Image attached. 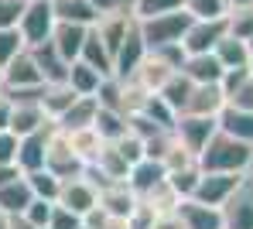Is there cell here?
<instances>
[{
  "label": "cell",
  "mask_w": 253,
  "mask_h": 229,
  "mask_svg": "<svg viewBox=\"0 0 253 229\" xmlns=\"http://www.w3.org/2000/svg\"><path fill=\"white\" fill-rule=\"evenodd\" d=\"M31 198H35V191H31L24 175L14 182H3L0 185V216H21L31 205Z\"/></svg>",
  "instance_id": "ffe728a7"
},
{
  "label": "cell",
  "mask_w": 253,
  "mask_h": 229,
  "mask_svg": "<svg viewBox=\"0 0 253 229\" xmlns=\"http://www.w3.org/2000/svg\"><path fill=\"white\" fill-rule=\"evenodd\" d=\"M31 55H35L38 69H42V79L48 82V86H51V82H69V65H72V62H65L51 41L35 45V48H31Z\"/></svg>",
  "instance_id": "e0dca14e"
},
{
  "label": "cell",
  "mask_w": 253,
  "mask_h": 229,
  "mask_svg": "<svg viewBox=\"0 0 253 229\" xmlns=\"http://www.w3.org/2000/svg\"><path fill=\"white\" fill-rule=\"evenodd\" d=\"M226 21H229V35H236L243 41L253 38V7H229Z\"/></svg>",
  "instance_id": "d590c367"
},
{
  "label": "cell",
  "mask_w": 253,
  "mask_h": 229,
  "mask_svg": "<svg viewBox=\"0 0 253 229\" xmlns=\"http://www.w3.org/2000/svg\"><path fill=\"white\" fill-rule=\"evenodd\" d=\"M192 21H195V17H192L185 7H178V10H168V14L144 17V21H137V24H140L144 45H147V51H151V48H161V45H171V41H181V38H185V31L192 28Z\"/></svg>",
  "instance_id": "7a4b0ae2"
},
{
  "label": "cell",
  "mask_w": 253,
  "mask_h": 229,
  "mask_svg": "<svg viewBox=\"0 0 253 229\" xmlns=\"http://www.w3.org/2000/svg\"><path fill=\"white\" fill-rule=\"evenodd\" d=\"M229 35V21L226 17H195L192 28L185 31L181 45L188 55H202V51H215V45Z\"/></svg>",
  "instance_id": "52a82bcc"
},
{
  "label": "cell",
  "mask_w": 253,
  "mask_h": 229,
  "mask_svg": "<svg viewBox=\"0 0 253 229\" xmlns=\"http://www.w3.org/2000/svg\"><path fill=\"white\" fill-rule=\"evenodd\" d=\"M154 219H158V212H154L147 202H137L133 212L126 216V229H151V226H154Z\"/></svg>",
  "instance_id": "f6af8a7d"
},
{
  "label": "cell",
  "mask_w": 253,
  "mask_h": 229,
  "mask_svg": "<svg viewBox=\"0 0 253 229\" xmlns=\"http://www.w3.org/2000/svg\"><path fill=\"white\" fill-rule=\"evenodd\" d=\"M215 120H219V130H226V134H233V137L253 144V110H240V106H229V103H226Z\"/></svg>",
  "instance_id": "d4e9b609"
},
{
  "label": "cell",
  "mask_w": 253,
  "mask_h": 229,
  "mask_svg": "<svg viewBox=\"0 0 253 229\" xmlns=\"http://www.w3.org/2000/svg\"><path fill=\"white\" fill-rule=\"evenodd\" d=\"M140 202H147V205H151V209L161 216V212H174V209L181 205V195H178V191L168 185V178H165V182L154 185L147 195H140Z\"/></svg>",
  "instance_id": "836d02e7"
},
{
  "label": "cell",
  "mask_w": 253,
  "mask_h": 229,
  "mask_svg": "<svg viewBox=\"0 0 253 229\" xmlns=\"http://www.w3.org/2000/svg\"><path fill=\"white\" fill-rule=\"evenodd\" d=\"M199 178H202V168H199V161H192V164H181V168H171L168 171V185L181 195V198H192L195 195V188H199Z\"/></svg>",
  "instance_id": "1f68e13d"
},
{
  "label": "cell",
  "mask_w": 253,
  "mask_h": 229,
  "mask_svg": "<svg viewBox=\"0 0 253 229\" xmlns=\"http://www.w3.org/2000/svg\"><path fill=\"white\" fill-rule=\"evenodd\" d=\"M247 45H250V51H253V38H250V41H247Z\"/></svg>",
  "instance_id": "11a10c76"
},
{
  "label": "cell",
  "mask_w": 253,
  "mask_h": 229,
  "mask_svg": "<svg viewBox=\"0 0 253 229\" xmlns=\"http://www.w3.org/2000/svg\"><path fill=\"white\" fill-rule=\"evenodd\" d=\"M0 229H3V223H0Z\"/></svg>",
  "instance_id": "94428289"
},
{
  "label": "cell",
  "mask_w": 253,
  "mask_h": 229,
  "mask_svg": "<svg viewBox=\"0 0 253 229\" xmlns=\"http://www.w3.org/2000/svg\"><path fill=\"white\" fill-rule=\"evenodd\" d=\"M185 10L192 17H226L229 3L226 0H185Z\"/></svg>",
  "instance_id": "f35d334b"
},
{
  "label": "cell",
  "mask_w": 253,
  "mask_h": 229,
  "mask_svg": "<svg viewBox=\"0 0 253 229\" xmlns=\"http://www.w3.org/2000/svg\"><path fill=\"white\" fill-rule=\"evenodd\" d=\"M58 205H65V209L85 216L92 205H99V185L92 182L89 175L65 178V182H62V191H58Z\"/></svg>",
  "instance_id": "30bf717a"
},
{
  "label": "cell",
  "mask_w": 253,
  "mask_h": 229,
  "mask_svg": "<svg viewBox=\"0 0 253 229\" xmlns=\"http://www.w3.org/2000/svg\"><path fill=\"white\" fill-rule=\"evenodd\" d=\"M0 164H17V134L0 130Z\"/></svg>",
  "instance_id": "7dc6e473"
},
{
  "label": "cell",
  "mask_w": 253,
  "mask_h": 229,
  "mask_svg": "<svg viewBox=\"0 0 253 229\" xmlns=\"http://www.w3.org/2000/svg\"><path fill=\"white\" fill-rule=\"evenodd\" d=\"M243 175H236V171H202V178H199V188H195V202H206V205H222L229 195H233V188L240 185Z\"/></svg>",
  "instance_id": "8fae6325"
},
{
  "label": "cell",
  "mask_w": 253,
  "mask_h": 229,
  "mask_svg": "<svg viewBox=\"0 0 253 229\" xmlns=\"http://www.w3.org/2000/svg\"><path fill=\"white\" fill-rule=\"evenodd\" d=\"M151 229H185V223H181V216H178V209H174V212H161Z\"/></svg>",
  "instance_id": "681fc988"
},
{
  "label": "cell",
  "mask_w": 253,
  "mask_h": 229,
  "mask_svg": "<svg viewBox=\"0 0 253 229\" xmlns=\"http://www.w3.org/2000/svg\"><path fill=\"white\" fill-rule=\"evenodd\" d=\"M0 223H3V216H0Z\"/></svg>",
  "instance_id": "91938a15"
},
{
  "label": "cell",
  "mask_w": 253,
  "mask_h": 229,
  "mask_svg": "<svg viewBox=\"0 0 253 229\" xmlns=\"http://www.w3.org/2000/svg\"><path fill=\"white\" fill-rule=\"evenodd\" d=\"M21 48H28V45H24V38H21L17 28H0V69H3Z\"/></svg>",
  "instance_id": "74e56055"
},
{
  "label": "cell",
  "mask_w": 253,
  "mask_h": 229,
  "mask_svg": "<svg viewBox=\"0 0 253 229\" xmlns=\"http://www.w3.org/2000/svg\"><path fill=\"white\" fill-rule=\"evenodd\" d=\"M250 72H253V55H250Z\"/></svg>",
  "instance_id": "9f6ffc18"
},
{
  "label": "cell",
  "mask_w": 253,
  "mask_h": 229,
  "mask_svg": "<svg viewBox=\"0 0 253 229\" xmlns=\"http://www.w3.org/2000/svg\"><path fill=\"white\" fill-rule=\"evenodd\" d=\"M103 79H106V76H99L92 65H85L83 58H76V62L69 65V86L79 92V96H96V89H99Z\"/></svg>",
  "instance_id": "f546056e"
},
{
  "label": "cell",
  "mask_w": 253,
  "mask_h": 229,
  "mask_svg": "<svg viewBox=\"0 0 253 229\" xmlns=\"http://www.w3.org/2000/svg\"><path fill=\"white\" fill-rule=\"evenodd\" d=\"M137 202H140V195L130 188V182H106V185H99V205H103L110 216H117V219H126V216L133 212Z\"/></svg>",
  "instance_id": "4fadbf2b"
},
{
  "label": "cell",
  "mask_w": 253,
  "mask_h": 229,
  "mask_svg": "<svg viewBox=\"0 0 253 229\" xmlns=\"http://www.w3.org/2000/svg\"><path fill=\"white\" fill-rule=\"evenodd\" d=\"M44 229H48V226H44Z\"/></svg>",
  "instance_id": "e7e4bbea"
},
{
  "label": "cell",
  "mask_w": 253,
  "mask_h": 229,
  "mask_svg": "<svg viewBox=\"0 0 253 229\" xmlns=\"http://www.w3.org/2000/svg\"><path fill=\"white\" fill-rule=\"evenodd\" d=\"M83 58L85 65H92L99 76H113V51L106 48V41L99 38V31H96V24L85 31V41H83Z\"/></svg>",
  "instance_id": "603a6c76"
},
{
  "label": "cell",
  "mask_w": 253,
  "mask_h": 229,
  "mask_svg": "<svg viewBox=\"0 0 253 229\" xmlns=\"http://www.w3.org/2000/svg\"><path fill=\"white\" fill-rule=\"evenodd\" d=\"M178 216H181L185 229H222V212L215 205L195 202V198H181Z\"/></svg>",
  "instance_id": "ac0fdd59"
},
{
  "label": "cell",
  "mask_w": 253,
  "mask_h": 229,
  "mask_svg": "<svg viewBox=\"0 0 253 229\" xmlns=\"http://www.w3.org/2000/svg\"><path fill=\"white\" fill-rule=\"evenodd\" d=\"M199 168L202 171H236V175H247L253 168V144L233 137L226 130H215L212 140L199 154Z\"/></svg>",
  "instance_id": "6da1fadb"
},
{
  "label": "cell",
  "mask_w": 253,
  "mask_h": 229,
  "mask_svg": "<svg viewBox=\"0 0 253 229\" xmlns=\"http://www.w3.org/2000/svg\"><path fill=\"white\" fill-rule=\"evenodd\" d=\"M96 110H99V103H96V96H79L58 120H55V127L58 130H65V134H72V130H83V127H92V120H96Z\"/></svg>",
  "instance_id": "7402d4cb"
},
{
  "label": "cell",
  "mask_w": 253,
  "mask_h": 229,
  "mask_svg": "<svg viewBox=\"0 0 253 229\" xmlns=\"http://www.w3.org/2000/svg\"><path fill=\"white\" fill-rule=\"evenodd\" d=\"M79 226H83V216L55 202V209H51V219H48V229H79Z\"/></svg>",
  "instance_id": "b9f144b4"
},
{
  "label": "cell",
  "mask_w": 253,
  "mask_h": 229,
  "mask_svg": "<svg viewBox=\"0 0 253 229\" xmlns=\"http://www.w3.org/2000/svg\"><path fill=\"white\" fill-rule=\"evenodd\" d=\"M92 127L99 130V137H103V140H117V137H124V134H126V113H124V110L99 106Z\"/></svg>",
  "instance_id": "4dcf8cb0"
},
{
  "label": "cell",
  "mask_w": 253,
  "mask_h": 229,
  "mask_svg": "<svg viewBox=\"0 0 253 229\" xmlns=\"http://www.w3.org/2000/svg\"><path fill=\"white\" fill-rule=\"evenodd\" d=\"M79 99V92L72 89L69 82H51V86H44V96H42V106H44V113L51 116V120H58L72 103Z\"/></svg>",
  "instance_id": "83f0119b"
},
{
  "label": "cell",
  "mask_w": 253,
  "mask_h": 229,
  "mask_svg": "<svg viewBox=\"0 0 253 229\" xmlns=\"http://www.w3.org/2000/svg\"><path fill=\"white\" fill-rule=\"evenodd\" d=\"M174 72H178V69L165 65L158 55H151V51H147V58L140 62V69L133 72V82H137V86H144L147 92H158V89H161V86L171 79V76H174Z\"/></svg>",
  "instance_id": "cb8c5ba5"
},
{
  "label": "cell",
  "mask_w": 253,
  "mask_h": 229,
  "mask_svg": "<svg viewBox=\"0 0 253 229\" xmlns=\"http://www.w3.org/2000/svg\"><path fill=\"white\" fill-rule=\"evenodd\" d=\"M250 175H253V168H250Z\"/></svg>",
  "instance_id": "6125c7cd"
},
{
  "label": "cell",
  "mask_w": 253,
  "mask_h": 229,
  "mask_svg": "<svg viewBox=\"0 0 253 229\" xmlns=\"http://www.w3.org/2000/svg\"><path fill=\"white\" fill-rule=\"evenodd\" d=\"M85 24H72V21H55V31H51V45L58 48V55L65 62H76L83 55V41H85Z\"/></svg>",
  "instance_id": "2e32d148"
},
{
  "label": "cell",
  "mask_w": 253,
  "mask_h": 229,
  "mask_svg": "<svg viewBox=\"0 0 253 229\" xmlns=\"http://www.w3.org/2000/svg\"><path fill=\"white\" fill-rule=\"evenodd\" d=\"M51 123H55V120L44 113L42 99H17L14 110H10V134H17V137H28V134L44 130V127H51Z\"/></svg>",
  "instance_id": "7c38bea8"
},
{
  "label": "cell",
  "mask_w": 253,
  "mask_h": 229,
  "mask_svg": "<svg viewBox=\"0 0 253 229\" xmlns=\"http://www.w3.org/2000/svg\"><path fill=\"white\" fill-rule=\"evenodd\" d=\"M174 137L178 144L188 151V154H202V147L212 140V134L219 130V120L215 116H195V113H178V120H174Z\"/></svg>",
  "instance_id": "8992f818"
},
{
  "label": "cell",
  "mask_w": 253,
  "mask_h": 229,
  "mask_svg": "<svg viewBox=\"0 0 253 229\" xmlns=\"http://www.w3.org/2000/svg\"><path fill=\"white\" fill-rule=\"evenodd\" d=\"M51 209H55V202H51V198H38V195H35V198H31V205L24 209V216H28L35 226L44 229V226H48V219H51Z\"/></svg>",
  "instance_id": "7bdbcfd3"
},
{
  "label": "cell",
  "mask_w": 253,
  "mask_h": 229,
  "mask_svg": "<svg viewBox=\"0 0 253 229\" xmlns=\"http://www.w3.org/2000/svg\"><path fill=\"white\" fill-rule=\"evenodd\" d=\"M62 134H65V130H62ZM65 137H69V144L76 147V154L83 157L85 164H89V161H92V157L99 154V147L106 144V140L99 137V130H96V127H83V130H72V134H65Z\"/></svg>",
  "instance_id": "d6a6232c"
},
{
  "label": "cell",
  "mask_w": 253,
  "mask_h": 229,
  "mask_svg": "<svg viewBox=\"0 0 253 229\" xmlns=\"http://www.w3.org/2000/svg\"><path fill=\"white\" fill-rule=\"evenodd\" d=\"M113 144H117V151L124 154V157L130 161V164H137L140 157H147V147H144V137H137V134H130V130H126L124 137H117Z\"/></svg>",
  "instance_id": "ab89813d"
},
{
  "label": "cell",
  "mask_w": 253,
  "mask_h": 229,
  "mask_svg": "<svg viewBox=\"0 0 253 229\" xmlns=\"http://www.w3.org/2000/svg\"><path fill=\"white\" fill-rule=\"evenodd\" d=\"M96 10H99V17L103 14H133V0H89Z\"/></svg>",
  "instance_id": "c3c4849f"
},
{
  "label": "cell",
  "mask_w": 253,
  "mask_h": 229,
  "mask_svg": "<svg viewBox=\"0 0 253 229\" xmlns=\"http://www.w3.org/2000/svg\"><path fill=\"white\" fill-rule=\"evenodd\" d=\"M151 55H158V58H161L165 65L178 69V72H181V65H185V58H188V51H185V45H181V41H171V45L151 48Z\"/></svg>",
  "instance_id": "60d3db41"
},
{
  "label": "cell",
  "mask_w": 253,
  "mask_h": 229,
  "mask_svg": "<svg viewBox=\"0 0 253 229\" xmlns=\"http://www.w3.org/2000/svg\"><path fill=\"white\" fill-rule=\"evenodd\" d=\"M226 103L229 106H240V110H253V72L233 92H226Z\"/></svg>",
  "instance_id": "ee69618b"
},
{
  "label": "cell",
  "mask_w": 253,
  "mask_h": 229,
  "mask_svg": "<svg viewBox=\"0 0 253 229\" xmlns=\"http://www.w3.org/2000/svg\"><path fill=\"white\" fill-rule=\"evenodd\" d=\"M3 229H42V226H35V223L21 212V216H3Z\"/></svg>",
  "instance_id": "f907efd6"
},
{
  "label": "cell",
  "mask_w": 253,
  "mask_h": 229,
  "mask_svg": "<svg viewBox=\"0 0 253 229\" xmlns=\"http://www.w3.org/2000/svg\"><path fill=\"white\" fill-rule=\"evenodd\" d=\"M0 82H3V89H35V86H44L42 69H38L31 48H21V51L0 69Z\"/></svg>",
  "instance_id": "ba28073f"
},
{
  "label": "cell",
  "mask_w": 253,
  "mask_h": 229,
  "mask_svg": "<svg viewBox=\"0 0 253 229\" xmlns=\"http://www.w3.org/2000/svg\"><path fill=\"white\" fill-rule=\"evenodd\" d=\"M44 168L51 175H58L62 182L65 178H76V175H85V161L76 154V147L69 144V137L55 127L51 137H48V151H44Z\"/></svg>",
  "instance_id": "277c9868"
},
{
  "label": "cell",
  "mask_w": 253,
  "mask_h": 229,
  "mask_svg": "<svg viewBox=\"0 0 253 229\" xmlns=\"http://www.w3.org/2000/svg\"><path fill=\"white\" fill-rule=\"evenodd\" d=\"M28 0H0V28H17Z\"/></svg>",
  "instance_id": "bcb514c9"
},
{
  "label": "cell",
  "mask_w": 253,
  "mask_h": 229,
  "mask_svg": "<svg viewBox=\"0 0 253 229\" xmlns=\"http://www.w3.org/2000/svg\"><path fill=\"white\" fill-rule=\"evenodd\" d=\"M165 178H168V168L158 157H140L137 164H130V175H126V182H130V188L137 195H147L154 185L165 182Z\"/></svg>",
  "instance_id": "d6986e66"
},
{
  "label": "cell",
  "mask_w": 253,
  "mask_h": 229,
  "mask_svg": "<svg viewBox=\"0 0 253 229\" xmlns=\"http://www.w3.org/2000/svg\"><path fill=\"white\" fill-rule=\"evenodd\" d=\"M181 72L192 79V82H222V72L226 65L215 58V51H202V55H188Z\"/></svg>",
  "instance_id": "44dd1931"
},
{
  "label": "cell",
  "mask_w": 253,
  "mask_h": 229,
  "mask_svg": "<svg viewBox=\"0 0 253 229\" xmlns=\"http://www.w3.org/2000/svg\"><path fill=\"white\" fill-rule=\"evenodd\" d=\"M229 7H253V0H229Z\"/></svg>",
  "instance_id": "db71d44e"
},
{
  "label": "cell",
  "mask_w": 253,
  "mask_h": 229,
  "mask_svg": "<svg viewBox=\"0 0 253 229\" xmlns=\"http://www.w3.org/2000/svg\"><path fill=\"white\" fill-rule=\"evenodd\" d=\"M192 89H195V82L185 76V72H174L168 82L158 89V96L168 103L174 113H185V106H188V96H192Z\"/></svg>",
  "instance_id": "4316f807"
},
{
  "label": "cell",
  "mask_w": 253,
  "mask_h": 229,
  "mask_svg": "<svg viewBox=\"0 0 253 229\" xmlns=\"http://www.w3.org/2000/svg\"><path fill=\"white\" fill-rule=\"evenodd\" d=\"M0 89H3V82H0Z\"/></svg>",
  "instance_id": "680465c9"
},
{
  "label": "cell",
  "mask_w": 253,
  "mask_h": 229,
  "mask_svg": "<svg viewBox=\"0 0 253 229\" xmlns=\"http://www.w3.org/2000/svg\"><path fill=\"white\" fill-rule=\"evenodd\" d=\"M55 10H51V0H28L21 21H17V31L24 38V45L35 48L42 41H51V31H55Z\"/></svg>",
  "instance_id": "3957f363"
},
{
  "label": "cell",
  "mask_w": 253,
  "mask_h": 229,
  "mask_svg": "<svg viewBox=\"0 0 253 229\" xmlns=\"http://www.w3.org/2000/svg\"><path fill=\"white\" fill-rule=\"evenodd\" d=\"M222 106H226V92H222L219 82H195L185 113H195V116H219Z\"/></svg>",
  "instance_id": "9a60e30c"
},
{
  "label": "cell",
  "mask_w": 253,
  "mask_h": 229,
  "mask_svg": "<svg viewBox=\"0 0 253 229\" xmlns=\"http://www.w3.org/2000/svg\"><path fill=\"white\" fill-rule=\"evenodd\" d=\"M55 123L44 127V130H35L28 137H17V168L28 175V171H38L44 168V151H48V137H51Z\"/></svg>",
  "instance_id": "5bb4252c"
},
{
  "label": "cell",
  "mask_w": 253,
  "mask_h": 229,
  "mask_svg": "<svg viewBox=\"0 0 253 229\" xmlns=\"http://www.w3.org/2000/svg\"><path fill=\"white\" fill-rule=\"evenodd\" d=\"M250 45L243 41V38H236V35H226L219 45H215V58L226 65V69H243V65H250Z\"/></svg>",
  "instance_id": "f1b7e54d"
},
{
  "label": "cell",
  "mask_w": 253,
  "mask_h": 229,
  "mask_svg": "<svg viewBox=\"0 0 253 229\" xmlns=\"http://www.w3.org/2000/svg\"><path fill=\"white\" fill-rule=\"evenodd\" d=\"M24 178H28L31 191H35L38 198H51V202H58V191H62V178H58V175H51L48 168H38V171H28Z\"/></svg>",
  "instance_id": "e575fe53"
},
{
  "label": "cell",
  "mask_w": 253,
  "mask_h": 229,
  "mask_svg": "<svg viewBox=\"0 0 253 229\" xmlns=\"http://www.w3.org/2000/svg\"><path fill=\"white\" fill-rule=\"evenodd\" d=\"M10 110H14V103L3 96V89H0V130H10Z\"/></svg>",
  "instance_id": "816d5d0a"
},
{
  "label": "cell",
  "mask_w": 253,
  "mask_h": 229,
  "mask_svg": "<svg viewBox=\"0 0 253 229\" xmlns=\"http://www.w3.org/2000/svg\"><path fill=\"white\" fill-rule=\"evenodd\" d=\"M226 3H229V0H226Z\"/></svg>",
  "instance_id": "be15d7a7"
},
{
  "label": "cell",
  "mask_w": 253,
  "mask_h": 229,
  "mask_svg": "<svg viewBox=\"0 0 253 229\" xmlns=\"http://www.w3.org/2000/svg\"><path fill=\"white\" fill-rule=\"evenodd\" d=\"M147 58V45H144V35H140V24L133 21L130 24V31H126V38L120 41L117 48V55H113V76L117 79H133V72L140 69V62Z\"/></svg>",
  "instance_id": "9c48e42d"
},
{
  "label": "cell",
  "mask_w": 253,
  "mask_h": 229,
  "mask_svg": "<svg viewBox=\"0 0 253 229\" xmlns=\"http://www.w3.org/2000/svg\"><path fill=\"white\" fill-rule=\"evenodd\" d=\"M185 7V0H133V17L144 21V17H154V14H168Z\"/></svg>",
  "instance_id": "8d00e7d4"
},
{
  "label": "cell",
  "mask_w": 253,
  "mask_h": 229,
  "mask_svg": "<svg viewBox=\"0 0 253 229\" xmlns=\"http://www.w3.org/2000/svg\"><path fill=\"white\" fill-rule=\"evenodd\" d=\"M51 10L58 21H72V24H85V28H92L99 21V10L89 0H51Z\"/></svg>",
  "instance_id": "484cf974"
},
{
  "label": "cell",
  "mask_w": 253,
  "mask_h": 229,
  "mask_svg": "<svg viewBox=\"0 0 253 229\" xmlns=\"http://www.w3.org/2000/svg\"><path fill=\"white\" fill-rule=\"evenodd\" d=\"M222 212V229H253V175L247 171L233 195L219 205Z\"/></svg>",
  "instance_id": "5b68a950"
},
{
  "label": "cell",
  "mask_w": 253,
  "mask_h": 229,
  "mask_svg": "<svg viewBox=\"0 0 253 229\" xmlns=\"http://www.w3.org/2000/svg\"><path fill=\"white\" fill-rule=\"evenodd\" d=\"M24 171L17 168V164H0V185L3 182H14V178H21Z\"/></svg>",
  "instance_id": "f5cc1de1"
},
{
  "label": "cell",
  "mask_w": 253,
  "mask_h": 229,
  "mask_svg": "<svg viewBox=\"0 0 253 229\" xmlns=\"http://www.w3.org/2000/svg\"><path fill=\"white\" fill-rule=\"evenodd\" d=\"M79 229H89V226H79Z\"/></svg>",
  "instance_id": "6f0895ef"
}]
</instances>
